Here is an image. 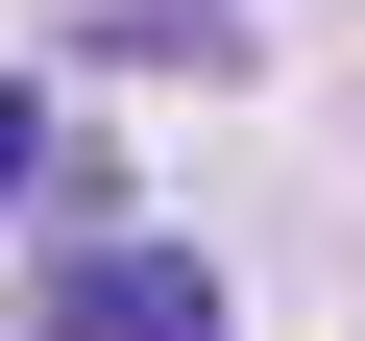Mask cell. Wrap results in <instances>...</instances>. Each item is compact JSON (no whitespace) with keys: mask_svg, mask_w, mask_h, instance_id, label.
<instances>
[{"mask_svg":"<svg viewBox=\"0 0 365 341\" xmlns=\"http://www.w3.org/2000/svg\"><path fill=\"white\" fill-rule=\"evenodd\" d=\"M25 195H49V98L0 73V220H25Z\"/></svg>","mask_w":365,"mask_h":341,"instance_id":"3","label":"cell"},{"mask_svg":"<svg viewBox=\"0 0 365 341\" xmlns=\"http://www.w3.org/2000/svg\"><path fill=\"white\" fill-rule=\"evenodd\" d=\"M98 49H122V73H244V25H220V0H98Z\"/></svg>","mask_w":365,"mask_h":341,"instance_id":"2","label":"cell"},{"mask_svg":"<svg viewBox=\"0 0 365 341\" xmlns=\"http://www.w3.org/2000/svg\"><path fill=\"white\" fill-rule=\"evenodd\" d=\"M49 341H244V317H220V268H195V244H98V268L49 292Z\"/></svg>","mask_w":365,"mask_h":341,"instance_id":"1","label":"cell"}]
</instances>
